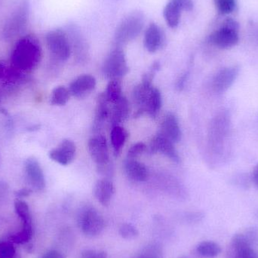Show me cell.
Here are the masks:
<instances>
[{"label":"cell","mask_w":258,"mask_h":258,"mask_svg":"<svg viewBox=\"0 0 258 258\" xmlns=\"http://www.w3.org/2000/svg\"><path fill=\"white\" fill-rule=\"evenodd\" d=\"M42 57V49L39 39L34 34L21 36L17 40L12 54L10 65L20 74L34 71Z\"/></svg>","instance_id":"cell-1"},{"label":"cell","mask_w":258,"mask_h":258,"mask_svg":"<svg viewBox=\"0 0 258 258\" xmlns=\"http://www.w3.org/2000/svg\"><path fill=\"white\" fill-rule=\"evenodd\" d=\"M145 22V15L141 11H134L122 18L115 30L116 46L127 45L138 37L144 30Z\"/></svg>","instance_id":"cell-2"},{"label":"cell","mask_w":258,"mask_h":258,"mask_svg":"<svg viewBox=\"0 0 258 258\" xmlns=\"http://www.w3.org/2000/svg\"><path fill=\"white\" fill-rule=\"evenodd\" d=\"M30 4L28 0H21L5 22L3 36L6 40H12L23 36L28 24Z\"/></svg>","instance_id":"cell-3"},{"label":"cell","mask_w":258,"mask_h":258,"mask_svg":"<svg viewBox=\"0 0 258 258\" xmlns=\"http://www.w3.org/2000/svg\"><path fill=\"white\" fill-rule=\"evenodd\" d=\"M14 206H15V213L21 221V229L19 231L9 235L7 239L16 245H24V244L28 243L33 236V219H32L31 213H30L28 205L20 199H17L15 200Z\"/></svg>","instance_id":"cell-4"},{"label":"cell","mask_w":258,"mask_h":258,"mask_svg":"<svg viewBox=\"0 0 258 258\" xmlns=\"http://www.w3.org/2000/svg\"><path fill=\"white\" fill-rule=\"evenodd\" d=\"M77 224L85 236L95 237L102 233L105 221L100 212L92 206L82 208L77 215Z\"/></svg>","instance_id":"cell-5"},{"label":"cell","mask_w":258,"mask_h":258,"mask_svg":"<svg viewBox=\"0 0 258 258\" xmlns=\"http://www.w3.org/2000/svg\"><path fill=\"white\" fill-rule=\"evenodd\" d=\"M239 25L233 18H227L219 28L212 32L209 41L218 48L227 49L235 46L239 42Z\"/></svg>","instance_id":"cell-6"},{"label":"cell","mask_w":258,"mask_h":258,"mask_svg":"<svg viewBox=\"0 0 258 258\" xmlns=\"http://www.w3.org/2000/svg\"><path fill=\"white\" fill-rule=\"evenodd\" d=\"M45 43L51 55L60 61H66L72 53L66 30L62 28L50 30L45 35Z\"/></svg>","instance_id":"cell-7"},{"label":"cell","mask_w":258,"mask_h":258,"mask_svg":"<svg viewBox=\"0 0 258 258\" xmlns=\"http://www.w3.org/2000/svg\"><path fill=\"white\" fill-rule=\"evenodd\" d=\"M103 74L110 80H120L129 71L125 52L122 47L116 46L106 57L103 64Z\"/></svg>","instance_id":"cell-8"},{"label":"cell","mask_w":258,"mask_h":258,"mask_svg":"<svg viewBox=\"0 0 258 258\" xmlns=\"http://www.w3.org/2000/svg\"><path fill=\"white\" fill-rule=\"evenodd\" d=\"M88 149L92 160L98 166V171L103 174L110 172V154L105 137L98 135L91 138L88 144Z\"/></svg>","instance_id":"cell-9"},{"label":"cell","mask_w":258,"mask_h":258,"mask_svg":"<svg viewBox=\"0 0 258 258\" xmlns=\"http://www.w3.org/2000/svg\"><path fill=\"white\" fill-rule=\"evenodd\" d=\"M229 254L230 258H258V251L244 231L233 236Z\"/></svg>","instance_id":"cell-10"},{"label":"cell","mask_w":258,"mask_h":258,"mask_svg":"<svg viewBox=\"0 0 258 258\" xmlns=\"http://www.w3.org/2000/svg\"><path fill=\"white\" fill-rule=\"evenodd\" d=\"M65 30L69 37L72 51H74L79 60L86 59L88 55L89 47L80 27L77 24H71L67 26Z\"/></svg>","instance_id":"cell-11"},{"label":"cell","mask_w":258,"mask_h":258,"mask_svg":"<svg viewBox=\"0 0 258 258\" xmlns=\"http://www.w3.org/2000/svg\"><path fill=\"white\" fill-rule=\"evenodd\" d=\"M27 181L33 189L43 190L45 188V179L40 164L35 158H28L24 164Z\"/></svg>","instance_id":"cell-12"},{"label":"cell","mask_w":258,"mask_h":258,"mask_svg":"<svg viewBox=\"0 0 258 258\" xmlns=\"http://www.w3.org/2000/svg\"><path fill=\"white\" fill-rule=\"evenodd\" d=\"M147 149L151 154L161 153L174 162H180V156L176 150L174 143L160 133L158 134L152 139L150 147Z\"/></svg>","instance_id":"cell-13"},{"label":"cell","mask_w":258,"mask_h":258,"mask_svg":"<svg viewBox=\"0 0 258 258\" xmlns=\"http://www.w3.org/2000/svg\"><path fill=\"white\" fill-rule=\"evenodd\" d=\"M165 35L163 30L156 23H150L144 33V44L146 49L154 53L165 45Z\"/></svg>","instance_id":"cell-14"},{"label":"cell","mask_w":258,"mask_h":258,"mask_svg":"<svg viewBox=\"0 0 258 258\" xmlns=\"http://www.w3.org/2000/svg\"><path fill=\"white\" fill-rule=\"evenodd\" d=\"M76 153L75 144L71 140H63L58 147L50 152L49 157L60 165H68L74 161Z\"/></svg>","instance_id":"cell-15"},{"label":"cell","mask_w":258,"mask_h":258,"mask_svg":"<svg viewBox=\"0 0 258 258\" xmlns=\"http://www.w3.org/2000/svg\"><path fill=\"white\" fill-rule=\"evenodd\" d=\"M239 74L236 67L226 68L218 71L212 80V88L218 93L226 92L234 83Z\"/></svg>","instance_id":"cell-16"},{"label":"cell","mask_w":258,"mask_h":258,"mask_svg":"<svg viewBox=\"0 0 258 258\" xmlns=\"http://www.w3.org/2000/svg\"><path fill=\"white\" fill-rule=\"evenodd\" d=\"M96 87V80L93 76L83 74L74 80L70 85L71 95L76 98H84Z\"/></svg>","instance_id":"cell-17"},{"label":"cell","mask_w":258,"mask_h":258,"mask_svg":"<svg viewBox=\"0 0 258 258\" xmlns=\"http://www.w3.org/2000/svg\"><path fill=\"white\" fill-rule=\"evenodd\" d=\"M159 133L172 141L174 144L178 143L181 140L182 132L179 125L178 119L175 115L168 113L164 116L161 123Z\"/></svg>","instance_id":"cell-18"},{"label":"cell","mask_w":258,"mask_h":258,"mask_svg":"<svg viewBox=\"0 0 258 258\" xmlns=\"http://www.w3.org/2000/svg\"><path fill=\"white\" fill-rule=\"evenodd\" d=\"M112 104L110 109L109 122L112 128L116 125H120L128 117L130 113V104L125 96H122L117 101Z\"/></svg>","instance_id":"cell-19"},{"label":"cell","mask_w":258,"mask_h":258,"mask_svg":"<svg viewBox=\"0 0 258 258\" xmlns=\"http://www.w3.org/2000/svg\"><path fill=\"white\" fill-rule=\"evenodd\" d=\"M162 99L160 91L157 88L152 86L147 92L141 114L147 113L149 116L156 118L162 108Z\"/></svg>","instance_id":"cell-20"},{"label":"cell","mask_w":258,"mask_h":258,"mask_svg":"<svg viewBox=\"0 0 258 258\" xmlns=\"http://www.w3.org/2000/svg\"><path fill=\"white\" fill-rule=\"evenodd\" d=\"M115 194L113 183L107 179L98 180L94 187V195L103 206H109Z\"/></svg>","instance_id":"cell-21"},{"label":"cell","mask_w":258,"mask_h":258,"mask_svg":"<svg viewBox=\"0 0 258 258\" xmlns=\"http://www.w3.org/2000/svg\"><path fill=\"white\" fill-rule=\"evenodd\" d=\"M124 170L131 180L137 182H144L148 178L149 173L147 167L136 159H128L124 162Z\"/></svg>","instance_id":"cell-22"},{"label":"cell","mask_w":258,"mask_h":258,"mask_svg":"<svg viewBox=\"0 0 258 258\" xmlns=\"http://www.w3.org/2000/svg\"><path fill=\"white\" fill-rule=\"evenodd\" d=\"M110 104L106 97L105 93L101 94L97 101L96 112H95L94 128L99 130L104 125V122L109 121L110 114Z\"/></svg>","instance_id":"cell-23"},{"label":"cell","mask_w":258,"mask_h":258,"mask_svg":"<svg viewBox=\"0 0 258 258\" xmlns=\"http://www.w3.org/2000/svg\"><path fill=\"white\" fill-rule=\"evenodd\" d=\"M182 10L180 6L174 0H168L163 10L164 18L168 27L176 28L181 19Z\"/></svg>","instance_id":"cell-24"},{"label":"cell","mask_w":258,"mask_h":258,"mask_svg":"<svg viewBox=\"0 0 258 258\" xmlns=\"http://www.w3.org/2000/svg\"><path fill=\"white\" fill-rule=\"evenodd\" d=\"M128 138V132L123 127L116 125L112 128L111 132H110V141H111L112 147H113V151L116 156H119Z\"/></svg>","instance_id":"cell-25"},{"label":"cell","mask_w":258,"mask_h":258,"mask_svg":"<svg viewBox=\"0 0 258 258\" xmlns=\"http://www.w3.org/2000/svg\"><path fill=\"white\" fill-rule=\"evenodd\" d=\"M196 251L203 257L213 258L219 255L221 252V246L212 241H205L197 245Z\"/></svg>","instance_id":"cell-26"},{"label":"cell","mask_w":258,"mask_h":258,"mask_svg":"<svg viewBox=\"0 0 258 258\" xmlns=\"http://www.w3.org/2000/svg\"><path fill=\"white\" fill-rule=\"evenodd\" d=\"M132 258H163V249L160 244L150 242Z\"/></svg>","instance_id":"cell-27"},{"label":"cell","mask_w":258,"mask_h":258,"mask_svg":"<svg viewBox=\"0 0 258 258\" xmlns=\"http://www.w3.org/2000/svg\"><path fill=\"white\" fill-rule=\"evenodd\" d=\"M104 93L109 102L113 104L117 101L121 97L123 96L120 80H110L107 85V90Z\"/></svg>","instance_id":"cell-28"},{"label":"cell","mask_w":258,"mask_h":258,"mask_svg":"<svg viewBox=\"0 0 258 258\" xmlns=\"http://www.w3.org/2000/svg\"><path fill=\"white\" fill-rule=\"evenodd\" d=\"M0 258H22L16 244L9 239H0Z\"/></svg>","instance_id":"cell-29"},{"label":"cell","mask_w":258,"mask_h":258,"mask_svg":"<svg viewBox=\"0 0 258 258\" xmlns=\"http://www.w3.org/2000/svg\"><path fill=\"white\" fill-rule=\"evenodd\" d=\"M69 89L64 86H58L53 90L51 97V104L54 106H63L67 104L71 98Z\"/></svg>","instance_id":"cell-30"},{"label":"cell","mask_w":258,"mask_h":258,"mask_svg":"<svg viewBox=\"0 0 258 258\" xmlns=\"http://www.w3.org/2000/svg\"><path fill=\"white\" fill-rule=\"evenodd\" d=\"M215 8L221 15H228L234 11L236 0H214Z\"/></svg>","instance_id":"cell-31"},{"label":"cell","mask_w":258,"mask_h":258,"mask_svg":"<svg viewBox=\"0 0 258 258\" xmlns=\"http://www.w3.org/2000/svg\"><path fill=\"white\" fill-rule=\"evenodd\" d=\"M119 233L121 237L127 240L135 239L139 234L138 229L131 224H123L119 229Z\"/></svg>","instance_id":"cell-32"},{"label":"cell","mask_w":258,"mask_h":258,"mask_svg":"<svg viewBox=\"0 0 258 258\" xmlns=\"http://www.w3.org/2000/svg\"><path fill=\"white\" fill-rule=\"evenodd\" d=\"M147 150V147L145 144L142 142L136 143L130 147L127 154L128 159H136L140 155L144 153Z\"/></svg>","instance_id":"cell-33"},{"label":"cell","mask_w":258,"mask_h":258,"mask_svg":"<svg viewBox=\"0 0 258 258\" xmlns=\"http://www.w3.org/2000/svg\"><path fill=\"white\" fill-rule=\"evenodd\" d=\"M80 258H107V254L101 250L86 249L82 251Z\"/></svg>","instance_id":"cell-34"},{"label":"cell","mask_w":258,"mask_h":258,"mask_svg":"<svg viewBox=\"0 0 258 258\" xmlns=\"http://www.w3.org/2000/svg\"><path fill=\"white\" fill-rule=\"evenodd\" d=\"M181 8L182 10L190 12L194 9V0H174Z\"/></svg>","instance_id":"cell-35"},{"label":"cell","mask_w":258,"mask_h":258,"mask_svg":"<svg viewBox=\"0 0 258 258\" xmlns=\"http://www.w3.org/2000/svg\"><path fill=\"white\" fill-rule=\"evenodd\" d=\"M39 258H66L60 251L57 250H49L44 253Z\"/></svg>","instance_id":"cell-36"},{"label":"cell","mask_w":258,"mask_h":258,"mask_svg":"<svg viewBox=\"0 0 258 258\" xmlns=\"http://www.w3.org/2000/svg\"><path fill=\"white\" fill-rule=\"evenodd\" d=\"M8 194L7 185L5 183L0 182V205L6 200V196Z\"/></svg>","instance_id":"cell-37"},{"label":"cell","mask_w":258,"mask_h":258,"mask_svg":"<svg viewBox=\"0 0 258 258\" xmlns=\"http://www.w3.org/2000/svg\"><path fill=\"white\" fill-rule=\"evenodd\" d=\"M32 192V189L28 188H24V189H20L15 192V196L18 198H22V197H28Z\"/></svg>","instance_id":"cell-38"},{"label":"cell","mask_w":258,"mask_h":258,"mask_svg":"<svg viewBox=\"0 0 258 258\" xmlns=\"http://www.w3.org/2000/svg\"><path fill=\"white\" fill-rule=\"evenodd\" d=\"M252 178L256 187L258 189V164L253 170Z\"/></svg>","instance_id":"cell-39"},{"label":"cell","mask_w":258,"mask_h":258,"mask_svg":"<svg viewBox=\"0 0 258 258\" xmlns=\"http://www.w3.org/2000/svg\"><path fill=\"white\" fill-rule=\"evenodd\" d=\"M0 113H3L4 115H7V112L6 111V110H4V109L2 108L1 107H0Z\"/></svg>","instance_id":"cell-40"},{"label":"cell","mask_w":258,"mask_h":258,"mask_svg":"<svg viewBox=\"0 0 258 258\" xmlns=\"http://www.w3.org/2000/svg\"><path fill=\"white\" fill-rule=\"evenodd\" d=\"M177 258H192V257H188V256H181V257H179Z\"/></svg>","instance_id":"cell-41"}]
</instances>
